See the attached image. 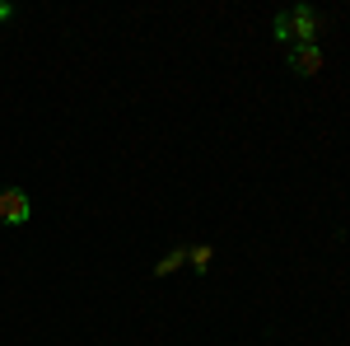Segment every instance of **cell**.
<instances>
[{"instance_id":"obj_6","label":"cell","mask_w":350,"mask_h":346,"mask_svg":"<svg viewBox=\"0 0 350 346\" xmlns=\"http://www.w3.org/2000/svg\"><path fill=\"white\" fill-rule=\"evenodd\" d=\"M10 19H14V5H10V0H0V24H10Z\"/></svg>"},{"instance_id":"obj_4","label":"cell","mask_w":350,"mask_h":346,"mask_svg":"<svg viewBox=\"0 0 350 346\" xmlns=\"http://www.w3.org/2000/svg\"><path fill=\"white\" fill-rule=\"evenodd\" d=\"M183 262H187V248H168L159 262H154V276H168V271H178Z\"/></svg>"},{"instance_id":"obj_1","label":"cell","mask_w":350,"mask_h":346,"mask_svg":"<svg viewBox=\"0 0 350 346\" xmlns=\"http://www.w3.org/2000/svg\"><path fill=\"white\" fill-rule=\"evenodd\" d=\"M318 28H323V14L313 10V5H295V10H280L275 14V42H285V47H308V42H318Z\"/></svg>"},{"instance_id":"obj_5","label":"cell","mask_w":350,"mask_h":346,"mask_svg":"<svg viewBox=\"0 0 350 346\" xmlns=\"http://www.w3.org/2000/svg\"><path fill=\"white\" fill-rule=\"evenodd\" d=\"M211 258H215V248H211V243H196V248H187L191 271H211Z\"/></svg>"},{"instance_id":"obj_2","label":"cell","mask_w":350,"mask_h":346,"mask_svg":"<svg viewBox=\"0 0 350 346\" xmlns=\"http://www.w3.org/2000/svg\"><path fill=\"white\" fill-rule=\"evenodd\" d=\"M33 201L24 187H0V225H28Z\"/></svg>"},{"instance_id":"obj_3","label":"cell","mask_w":350,"mask_h":346,"mask_svg":"<svg viewBox=\"0 0 350 346\" xmlns=\"http://www.w3.org/2000/svg\"><path fill=\"white\" fill-rule=\"evenodd\" d=\"M290 71H295L299 80L318 75V71H323V52H318V42H308V47H290Z\"/></svg>"}]
</instances>
